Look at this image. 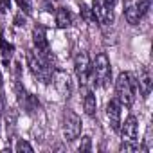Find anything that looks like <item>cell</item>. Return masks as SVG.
<instances>
[{
	"label": "cell",
	"instance_id": "2",
	"mask_svg": "<svg viewBox=\"0 0 153 153\" xmlns=\"http://www.w3.org/2000/svg\"><path fill=\"white\" fill-rule=\"evenodd\" d=\"M90 81L103 88H106L112 81V67H110V59L105 52H99L96 56L94 63L90 65Z\"/></svg>",
	"mask_w": 153,
	"mask_h": 153
},
{
	"label": "cell",
	"instance_id": "5",
	"mask_svg": "<svg viewBox=\"0 0 153 153\" xmlns=\"http://www.w3.org/2000/svg\"><path fill=\"white\" fill-rule=\"evenodd\" d=\"M61 130H63V137L65 140L72 142L79 137L81 133V119L78 114H74L72 110H63V115H61Z\"/></svg>",
	"mask_w": 153,
	"mask_h": 153
},
{
	"label": "cell",
	"instance_id": "11",
	"mask_svg": "<svg viewBox=\"0 0 153 153\" xmlns=\"http://www.w3.org/2000/svg\"><path fill=\"white\" fill-rule=\"evenodd\" d=\"M56 25H58L59 29H67V27L72 25V15H70L68 9L59 7V9L56 11Z\"/></svg>",
	"mask_w": 153,
	"mask_h": 153
},
{
	"label": "cell",
	"instance_id": "9",
	"mask_svg": "<svg viewBox=\"0 0 153 153\" xmlns=\"http://www.w3.org/2000/svg\"><path fill=\"white\" fill-rule=\"evenodd\" d=\"M106 119H108L112 130L119 131V126H121V105H119L117 99H112L106 105Z\"/></svg>",
	"mask_w": 153,
	"mask_h": 153
},
{
	"label": "cell",
	"instance_id": "18",
	"mask_svg": "<svg viewBox=\"0 0 153 153\" xmlns=\"http://www.w3.org/2000/svg\"><path fill=\"white\" fill-rule=\"evenodd\" d=\"M79 151H90L92 149V139L88 137V135H85V137H81V142H79V148H78Z\"/></svg>",
	"mask_w": 153,
	"mask_h": 153
},
{
	"label": "cell",
	"instance_id": "24",
	"mask_svg": "<svg viewBox=\"0 0 153 153\" xmlns=\"http://www.w3.org/2000/svg\"><path fill=\"white\" fill-rule=\"evenodd\" d=\"M0 87H2V74H0Z\"/></svg>",
	"mask_w": 153,
	"mask_h": 153
},
{
	"label": "cell",
	"instance_id": "10",
	"mask_svg": "<svg viewBox=\"0 0 153 153\" xmlns=\"http://www.w3.org/2000/svg\"><path fill=\"white\" fill-rule=\"evenodd\" d=\"M135 81H137V88L140 90V94L144 97H148L149 92H151V74H149V70L146 67H140L139 68Z\"/></svg>",
	"mask_w": 153,
	"mask_h": 153
},
{
	"label": "cell",
	"instance_id": "12",
	"mask_svg": "<svg viewBox=\"0 0 153 153\" xmlns=\"http://www.w3.org/2000/svg\"><path fill=\"white\" fill-rule=\"evenodd\" d=\"M83 108L87 112L88 117H94L96 115V108H97V103H96V96L85 88V96H83Z\"/></svg>",
	"mask_w": 153,
	"mask_h": 153
},
{
	"label": "cell",
	"instance_id": "21",
	"mask_svg": "<svg viewBox=\"0 0 153 153\" xmlns=\"http://www.w3.org/2000/svg\"><path fill=\"white\" fill-rule=\"evenodd\" d=\"M9 7H11V0H0V13H7L9 11Z\"/></svg>",
	"mask_w": 153,
	"mask_h": 153
},
{
	"label": "cell",
	"instance_id": "1",
	"mask_svg": "<svg viewBox=\"0 0 153 153\" xmlns=\"http://www.w3.org/2000/svg\"><path fill=\"white\" fill-rule=\"evenodd\" d=\"M135 92H137V81L131 72H121L115 81V99L119 101L121 106H131L135 101Z\"/></svg>",
	"mask_w": 153,
	"mask_h": 153
},
{
	"label": "cell",
	"instance_id": "22",
	"mask_svg": "<svg viewBox=\"0 0 153 153\" xmlns=\"http://www.w3.org/2000/svg\"><path fill=\"white\" fill-rule=\"evenodd\" d=\"M15 24H16V25H24V24H22V13H20V15H16V18H15Z\"/></svg>",
	"mask_w": 153,
	"mask_h": 153
},
{
	"label": "cell",
	"instance_id": "16",
	"mask_svg": "<svg viewBox=\"0 0 153 153\" xmlns=\"http://www.w3.org/2000/svg\"><path fill=\"white\" fill-rule=\"evenodd\" d=\"M56 87L59 88V92L65 96V97H68V94H70V85H68V78L65 74H58L56 76Z\"/></svg>",
	"mask_w": 153,
	"mask_h": 153
},
{
	"label": "cell",
	"instance_id": "17",
	"mask_svg": "<svg viewBox=\"0 0 153 153\" xmlns=\"http://www.w3.org/2000/svg\"><path fill=\"white\" fill-rule=\"evenodd\" d=\"M137 9H139V15H140V18L144 16V15H148V11H149V7H151V0H137Z\"/></svg>",
	"mask_w": 153,
	"mask_h": 153
},
{
	"label": "cell",
	"instance_id": "13",
	"mask_svg": "<svg viewBox=\"0 0 153 153\" xmlns=\"http://www.w3.org/2000/svg\"><path fill=\"white\" fill-rule=\"evenodd\" d=\"M124 16L128 20V24L131 25H137L139 20H140V15H139V9H137V4L135 2H126V9H124Z\"/></svg>",
	"mask_w": 153,
	"mask_h": 153
},
{
	"label": "cell",
	"instance_id": "15",
	"mask_svg": "<svg viewBox=\"0 0 153 153\" xmlns=\"http://www.w3.org/2000/svg\"><path fill=\"white\" fill-rule=\"evenodd\" d=\"M22 106L25 108V112H27V114H34L36 110H40V101H38V97H36V96L27 94V96H25V99H24V103H22Z\"/></svg>",
	"mask_w": 153,
	"mask_h": 153
},
{
	"label": "cell",
	"instance_id": "3",
	"mask_svg": "<svg viewBox=\"0 0 153 153\" xmlns=\"http://www.w3.org/2000/svg\"><path fill=\"white\" fill-rule=\"evenodd\" d=\"M27 65H29V70H31V74L34 76V78L40 81V83H43V85H49L52 79H54V72H52V67L47 63V61H43L34 51H27Z\"/></svg>",
	"mask_w": 153,
	"mask_h": 153
},
{
	"label": "cell",
	"instance_id": "19",
	"mask_svg": "<svg viewBox=\"0 0 153 153\" xmlns=\"http://www.w3.org/2000/svg\"><path fill=\"white\" fill-rule=\"evenodd\" d=\"M81 15H83V18H85L87 22H96V18H94V13H92V9H90V7H87L85 4H81Z\"/></svg>",
	"mask_w": 153,
	"mask_h": 153
},
{
	"label": "cell",
	"instance_id": "14",
	"mask_svg": "<svg viewBox=\"0 0 153 153\" xmlns=\"http://www.w3.org/2000/svg\"><path fill=\"white\" fill-rule=\"evenodd\" d=\"M13 52H15V47L9 42H6L4 38H0V54H2V61H4L6 67H9L11 58H13Z\"/></svg>",
	"mask_w": 153,
	"mask_h": 153
},
{
	"label": "cell",
	"instance_id": "20",
	"mask_svg": "<svg viewBox=\"0 0 153 153\" xmlns=\"http://www.w3.org/2000/svg\"><path fill=\"white\" fill-rule=\"evenodd\" d=\"M16 151H33V146L27 142V140H18V144H16Z\"/></svg>",
	"mask_w": 153,
	"mask_h": 153
},
{
	"label": "cell",
	"instance_id": "4",
	"mask_svg": "<svg viewBox=\"0 0 153 153\" xmlns=\"http://www.w3.org/2000/svg\"><path fill=\"white\" fill-rule=\"evenodd\" d=\"M33 45H34V52L43 59L47 61L51 67L54 65V54L51 52V47H49V42H47V36H45V29L42 25H36L33 29ZM54 68V67H52Z\"/></svg>",
	"mask_w": 153,
	"mask_h": 153
},
{
	"label": "cell",
	"instance_id": "8",
	"mask_svg": "<svg viewBox=\"0 0 153 153\" xmlns=\"http://www.w3.org/2000/svg\"><path fill=\"white\" fill-rule=\"evenodd\" d=\"M119 130H121L123 140H126V142H135V140H137V135H139V124H137V119H135L133 115L126 117V121L121 123Z\"/></svg>",
	"mask_w": 153,
	"mask_h": 153
},
{
	"label": "cell",
	"instance_id": "23",
	"mask_svg": "<svg viewBox=\"0 0 153 153\" xmlns=\"http://www.w3.org/2000/svg\"><path fill=\"white\" fill-rule=\"evenodd\" d=\"M2 112H4V96L0 94V115H2Z\"/></svg>",
	"mask_w": 153,
	"mask_h": 153
},
{
	"label": "cell",
	"instance_id": "6",
	"mask_svg": "<svg viewBox=\"0 0 153 153\" xmlns=\"http://www.w3.org/2000/svg\"><path fill=\"white\" fill-rule=\"evenodd\" d=\"M92 13L101 25H108L114 22V11L106 0H92Z\"/></svg>",
	"mask_w": 153,
	"mask_h": 153
},
{
	"label": "cell",
	"instance_id": "7",
	"mask_svg": "<svg viewBox=\"0 0 153 153\" xmlns=\"http://www.w3.org/2000/svg\"><path fill=\"white\" fill-rule=\"evenodd\" d=\"M74 68H76V74H78V79H79L81 87H85L90 81V61H88L87 52H81V54L76 56Z\"/></svg>",
	"mask_w": 153,
	"mask_h": 153
}]
</instances>
